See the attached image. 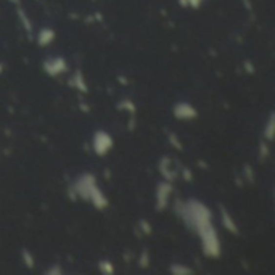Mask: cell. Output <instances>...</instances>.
Masks as SVG:
<instances>
[{
    "label": "cell",
    "instance_id": "1",
    "mask_svg": "<svg viewBox=\"0 0 275 275\" xmlns=\"http://www.w3.org/2000/svg\"><path fill=\"white\" fill-rule=\"evenodd\" d=\"M175 211H177V214L187 227L190 230H193L195 233H198L200 230H203L210 224H212L211 210L203 201L195 200V198H191V200L185 201V203L177 201Z\"/></svg>",
    "mask_w": 275,
    "mask_h": 275
},
{
    "label": "cell",
    "instance_id": "2",
    "mask_svg": "<svg viewBox=\"0 0 275 275\" xmlns=\"http://www.w3.org/2000/svg\"><path fill=\"white\" fill-rule=\"evenodd\" d=\"M201 240V250L203 254L206 257H212V259H217L221 256L222 246H221V240H219L217 230L214 227V224H210L208 227L196 233Z\"/></svg>",
    "mask_w": 275,
    "mask_h": 275
},
{
    "label": "cell",
    "instance_id": "3",
    "mask_svg": "<svg viewBox=\"0 0 275 275\" xmlns=\"http://www.w3.org/2000/svg\"><path fill=\"white\" fill-rule=\"evenodd\" d=\"M95 184H97L95 175L90 174V172H84L82 175H79L78 180H76V182L73 184V187H71V190H69L71 198H73V200H78V198H81V200L87 201V200H89L90 189Z\"/></svg>",
    "mask_w": 275,
    "mask_h": 275
},
{
    "label": "cell",
    "instance_id": "4",
    "mask_svg": "<svg viewBox=\"0 0 275 275\" xmlns=\"http://www.w3.org/2000/svg\"><path fill=\"white\" fill-rule=\"evenodd\" d=\"M113 145H114V140L111 134H108V132L103 129L95 130V134L92 137V150L97 156H105L106 153L111 151Z\"/></svg>",
    "mask_w": 275,
    "mask_h": 275
},
{
    "label": "cell",
    "instance_id": "5",
    "mask_svg": "<svg viewBox=\"0 0 275 275\" xmlns=\"http://www.w3.org/2000/svg\"><path fill=\"white\" fill-rule=\"evenodd\" d=\"M172 195V184L169 180H161L156 185L155 191V203H156V211H164L169 205V198Z\"/></svg>",
    "mask_w": 275,
    "mask_h": 275
},
{
    "label": "cell",
    "instance_id": "6",
    "mask_svg": "<svg viewBox=\"0 0 275 275\" xmlns=\"http://www.w3.org/2000/svg\"><path fill=\"white\" fill-rule=\"evenodd\" d=\"M42 68L50 78H57V76L64 74L68 71V63L63 57H52L42 63Z\"/></svg>",
    "mask_w": 275,
    "mask_h": 275
},
{
    "label": "cell",
    "instance_id": "7",
    "mask_svg": "<svg viewBox=\"0 0 275 275\" xmlns=\"http://www.w3.org/2000/svg\"><path fill=\"white\" fill-rule=\"evenodd\" d=\"M172 114L179 121H191L198 118V109L190 102H177L172 106Z\"/></svg>",
    "mask_w": 275,
    "mask_h": 275
},
{
    "label": "cell",
    "instance_id": "8",
    "mask_svg": "<svg viewBox=\"0 0 275 275\" xmlns=\"http://www.w3.org/2000/svg\"><path fill=\"white\" fill-rule=\"evenodd\" d=\"M89 203H92V206L95 208V210L98 211H103V210H106L108 205H109V201H108V198L106 195L103 193V190L98 187V184H95L90 189V193H89V200H87Z\"/></svg>",
    "mask_w": 275,
    "mask_h": 275
},
{
    "label": "cell",
    "instance_id": "9",
    "mask_svg": "<svg viewBox=\"0 0 275 275\" xmlns=\"http://www.w3.org/2000/svg\"><path fill=\"white\" fill-rule=\"evenodd\" d=\"M158 170H159V174L163 175L164 180H169V182H172V180L177 179V172H175V170H172V159L168 158V156H163L161 159H159Z\"/></svg>",
    "mask_w": 275,
    "mask_h": 275
},
{
    "label": "cell",
    "instance_id": "10",
    "mask_svg": "<svg viewBox=\"0 0 275 275\" xmlns=\"http://www.w3.org/2000/svg\"><path fill=\"white\" fill-rule=\"evenodd\" d=\"M219 212H221V221H222V225H224V229L227 230V232H230L232 235H238V225H236V222H235V219H233V216L232 214H230L227 210H225V208L221 205L219 206Z\"/></svg>",
    "mask_w": 275,
    "mask_h": 275
},
{
    "label": "cell",
    "instance_id": "11",
    "mask_svg": "<svg viewBox=\"0 0 275 275\" xmlns=\"http://www.w3.org/2000/svg\"><path fill=\"white\" fill-rule=\"evenodd\" d=\"M55 37H57V32H55L53 27H42L39 31V34H37V43H39L41 47H47L53 43Z\"/></svg>",
    "mask_w": 275,
    "mask_h": 275
},
{
    "label": "cell",
    "instance_id": "12",
    "mask_svg": "<svg viewBox=\"0 0 275 275\" xmlns=\"http://www.w3.org/2000/svg\"><path fill=\"white\" fill-rule=\"evenodd\" d=\"M69 85L74 87L76 90H79V92H82V93H87V92H89V87H87V82H85V79H84V74H82L81 71H76V73L71 76Z\"/></svg>",
    "mask_w": 275,
    "mask_h": 275
},
{
    "label": "cell",
    "instance_id": "13",
    "mask_svg": "<svg viewBox=\"0 0 275 275\" xmlns=\"http://www.w3.org/2000/svg\"><path fill=\"white\" fill-rule=\"evenodd\" d=\"M169 272L174 274V275H191L193 274V269L185 266V264H180V262H174L169 266Z\"/></svg>",
    "mask_w": 275,
    "mask_h": 275
},
{
    "label": "cell",
    "instance_id": "14",
    "mask_svg": "<svg viewBox=\"0 0 275 275\" xmlns=\"http://www.w3.org/2000/svg\"><path fill=\"white\" fill-rule=\"evenodd\" d=\"M274 132H275V113H271L267 118L266 129H264V139L271 142L274 139Z\"/></svg>",
    "mask_w": 275,
    "mask_h": 275
},
{
    "label": "cell",
    "instance_id": "15",
    "mask_svg": "<svg viewBox=\"0 0 275 275\" xmlns=\"http://www.w3.org/2000/svg\"><path fill=\"white\" fill-rule=\"evenodd\" d=\"M16 15H18V20H20V23L23 24L24 31L26 32H31L32 31V23H31V20L27 18V13L20 7V5H18V8H16Z\"/></svg>",
    "mask_w": 275,
    "mask_h": 275
},
{
    "label": "cell",
    "instance_id": "16",
    "mask_svg": "<svg viewBox=\"0 0 275 275\" xmlns=\"http://www.w3.org/2000/svg\"><path fill=\"white\" fill-rule=\"evenodd\" d=\"M21 259H23V264L27 269H34L36 267L34 256H32V253L29 250H26V248L21 250Z\"/></svg>",
    "mask_w": 275,
    "mask_h": 275
},
{
    "label": "cell",
    "instance_id": "17",
    "mask_svg": "<svg viewBox=\"0 0 275 275\" xmlns=\"http://www.w3.org/2000/svg\"><path fill=\"white\" fill-rule=\"evenodd\" d=\"M98 271L103 275H113L114 274V264L108 259H102L98 261Z\"/></svg>",
    "mask_w": 275,
    "mask_h": 275
},
{
    "label": "cell",
    "instance_id": "18",
    "mask_svg": "<svg viewBox=\"0 0 275 275\" xmlns=\"http://www.w3.org/2000/svg\"><path fill=\"white\" fill-rule=\"evenodd\" d=\"M179 5L182 8H191V10H198L201 8V5L206 2V0H177Z\"/></svg>",
    "mask_w": 275,
    "mask_h": 275
},
{
    "label": "cell",
    "instance_id": "19",
    "mask_svg": "<svg viewBox=\"0 0 275 275\" xmlns=\"http://www.w3.org/2000/svg\"><path fill=\"white\" fill-rule=\"evenodd\" d=\"M118 109H123V111H129L130 114H135L137 108H135V103L132 100H127V98H124V100H121L118 103Z\"/></svg>",
    "mask_w": 275,
    "mask_h": 275
},
{
    "label": "cell",
    "instance_id": "20",
    "mask_svg": "<svg viewBox=\"0 0 275 275\" xmlns=\"http://www.w3.org/2000/svg\"><path fill=\"white\" fill-rule=\"evenodd\" d=\"M168 139H169V145L170 147H174L175 150H179V151H182L184 150V145H182V142H180V139L175 134H169L168 135Z\"/></svg>",
    "mask_w": 275,
    "mask_h": 275
},
{
    "label": "cell",
    "instance_id": "21",
    "mask_svg": "<svg viewBox=\"0 0 275 275\" xmlns=\"http://www.w3.org/2000/svg\"><path fill=\"white\" fill-rule=\"evenodd\" d=\"M139 229L142 230V233H145V235H150L151 233V224L148 222V221H145V219H140L139 221Z\"/></svg>",
    "mask_w": 275,
    "mask_h": 275
},
{
    "label": "cell",
    "instance_id": "22",
    "mask_svg": "<svg viewBox=\"0 0 275 275\" xmlns=\"http://www.w3.org/2000/svg\"><path fill=\"white\" fill-rule=\"evenodd\" d=\"M269 145H267V140H262L259 144V159H266L269 156Z\"/></svg>",
    "mask_w": 275,
    "mask_h": 275
},
{
    "label": "cell",
    "instance_id": "23",
    "mask_svg": "<svg viewBox=\"0 0 275 275\" xmlns=\"http://www.w3.org/2000/svg\"><path fill=\"white\" fill-rule=\"evenodd\" d=\"M148 264H150V257H148V251H142V254L139 257V266L142 269H147Z\"/></svg>",
    "mask_w": 275,
    "mask_h": 275
},
{
    "label": "cell",
    "instance_id": "24",
    "mask_svg": "<svg viewBox=\"0 0 275 275\" xmlns=\"http://www.w3.org/2000/svg\"><path fill=\"white\" fill-rule=\"evenodd\" d=\"M245 175H246V180L254 182V174H253V169L250 166H245Z\"/></svg>",
    "mask_w": 275,
    "mask_h": 275
},
{
    "label": "cell",
    "instance_id": "25",
    "mask_svg": "<svg viewBox=\"0 0 275 275\" xmlns=\"http://www.w3.org/2000/svg\"><path fill=\"white\" fill-rule=\"evenodd\" d=\"M182 174H184V179L187 180V182H191V179H193V175H191V170L189 168L182 169Z\"/></svg>",
    "mask_w": 275,
    "mask_h": 275
},
{
    "label": "cell",
    "instance_id": "26",
    "mask_svg": "<svg viewBox=\"0 0 275 275\" xmlns=\"http://www.w3.org/2000/svg\"><path fill=\"white\" fill-rule=\"evenodd\" d=\"M45 274L47 275H53V274H63V271H62V267L60 266H53V267H50V271H45Z\"/></svg>",
    "mask_w": 275,
    "mask_h": 275
},
{
    "label": "cell",
    "instance_id": "27",
    "mask_svg": "<svg viewBox=\"0 0 275 275\" xmlns=\"http://www.w3.org/2000/svg\"><path fill=\"white\" fill-rule=\"evenodd\" d=\"M243 66H245V71H246V73H250V74H254V66H253V63L251 62H245L243 63Z\"/></svg>",
    "mask_w": 275,
    "mask_h": 275
},
{
    "label": "cell",
    "instance_id": "28",
    "mask_svg": "<svg viewBox=\"0 0 275 275\" xmlns=\"http://www.w3.org/2000/svg\"><path fill=\"white\" fill-rule=\"evenodd\" d=\"M8 2H10V3H13V5H16V7H18V5L21 3L20 0H8Z\"/></svg>",
    "mask_w": 275,
    "mask_h": 275
},
{
    "label": "cell",
    "instance_id": "29",
    "mask_svg": "<svg viewBox=\"0 0 275 275\" xmlns=\"http://www.w3.org/2000/svg\"><path fill=\"white\" fill-rule=\"evenodd\" d=\"M3 69H5V66H3V63H0V74L3 73Z\"/></svg>",
    "mask_w": 275,
    "mask_h": 275
}]
</instances>
